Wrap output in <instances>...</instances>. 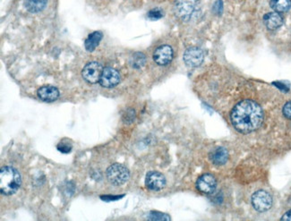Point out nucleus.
<instances>
[{
  "label": "nucleus",
  "mask_w": 291,
  "mask_h": 221,
  "mask_svg": "<svg viewBox=\"0 0 291 221\" xmlns=\"http://www.w3.org/2000/svg\"><path fill=\"white\" fill-rule=\"evenodd\" d=\"M264 117L260 105L250 100L238 102L230 114L233 126L241 134H250L257 130L263 124Z\"/></svg>",
  "instance_id": "nucleus-1"
},
{
  "label": "nucleus",
  "mask_w": 291,
  "mask_h": 221,
  "mask_svg": "<svg viewBox=\"0 0 291 221\" xmlns=\"http://www.w3.org/2000/svg\"><path fill=\"white\" fill-rule=\"evenodd\" d=\"M22 179L15 167L6 166L0 171V192L4 195L16 194L21 186Z\"/></svg>",
  "instance_id": "nucleus-2"
},
{
  "label": "nucleus",
  "mask_w": 291,
  "mask_h": 221,
  "mask_svg": "<svg viewBox=\"0 0 291 221\" xmlns=\"http://www.w3.org/2000/svg\"><path fill=\"white\" fill-rule=\"evenodd\" d=\"M106 175L109 182L114 186H122L128 181L130 178V173L128 167L122 164H113L106 171Z\"/></svg>",
  "instance_id": "nucleus-3"
},
{
  "label": "nucleus",
  "mask_w": 291,
  "mask_h": 221,
  "mask_svg": "<svg viewBox=\"0 0 291 221\" xmlns=\"http://www.w3.org/2000/svg\"><path fill=\"white\" fill-rule=\"evenodd\" d=\"M198 0H176L175 13L180 19L187 21L194 15L197 8Z\"/></svg>",
  "instance_id": "nucleus-4"
},
{
  "label": "nucleus",
  "mask_w": 291,
  "mask_h": 221,
  "mask_svg": "<svg viewBox=\"0 0 291 221\" xmlns=\"http://www.w3.org/2000/svg\"><path fill=\"white\" fill-rule=\"evenodd\" d=\"M252 205L259 212H265L271 209L272 198L265 191H257L252 195Z\"/></svg>",
  "instance_id": "nucleus-5"
},
{
  "label": "nucleus",
  "mask_w": 291,
  "mask_h": 221,
  "mask_svg": "<svg viewBox=\"0 0 291 221\" xmlns=\"http://www.w3.org/2000/svg\"><path fill=\"white\" fill-rule=\"evenodd\" d=\"M103 69L104 68L100 63L91 62L84 67L81 71V75L89 83H97L98 81L100 82Z\"/></svg>",
  "instance_id": "nucleus-6"
},
{
  "label": "nucleus",
  "mask_w": 291,
  "mask_h": 221,
  "mask_svg": "<svg viewBox=\"0 0 291 221\" xmlns=\"http://www.w3.org/2000/svg\"><path fill=\"white\" fill-rule=\"evenodd\" d=\"M120 82V74L114 68L106 67L101 74L100 83L105 88H113Z\"/></svg>",
  "instance_id": "nucleus-7"
},
{
  "label": "nucleus",
  "mask_w": 291,
  "mask_h": 221,
  "mask_svg": "<svg viewBox=\"0 0 291 221\" xmlns=\"http://www.w3.org/2000/svg\"><path fill=\"white\" fill-rule=\"evenodd\" d=\"M145 186L151 191H159L166 186V179L161 173L151 171L146 174Z\"/></svg>",
  "instance_id": "nucleus-8"
},
{
  "label": "nucleus",
  "mask_w": 291,
  "mask_h": 221,
  "mask_svg": "<svg viewBox=\"0 0 291 221\" xmlns=\"http://www.w3.org/2000/svg\"><path fill=\"white\" fill-rule=\"evenodd\" d=\"M204 59L203 52L199 48H190L184 54V61L189 67H198L201 66Z\"/></svg>",
  "instance_id": "nucleus-9"
},
{
  "label": "nucleus",
  "mask_w": 291,
  "mask_h": 221,
  "mask_svg": "<svg viewBox=\"0 0 291 221\" xmlns=\"http://www.w3.org/2000/svg\"><path fill=\"white\" fill-rule=\"evenodd\" d=\"M217 186L216 179L213 174H204L198 179L196 187L198 190L204 194H213Z\"/></svg>",
  "instance_id": "nucleus-10"
},
{
  "label": "nucleus",
  "mask_w": 291,
  "mask_h": 221,
  "mask_svg": "<svg viewBox=\"0 0 291 221\" xmlns=\"http://www.w3.org/2000/svg\"><path fill=\"white\" fill-rule=\"evenodd\" d=\"M173 50L169 45H162L156 50L153 59L159 66H166L173 59Z\"/></svg>",
  "instance_id": "nucleus-11"
},
{
  "label": "nucleus",
  "mask_w": 291,
  "mask_h": 221,
  "mask_svg": "<svg viewBox=\"0 0 291 221\" xmlns=\"http://www.w3.org/2000/svg\"><path fill=\"white\" fill-rule=\"evenodd\" d=\"M38 97L45 102H53L59 97V92L54 86L46 85L40 87L38 92Z\"/></svg>",
  "instance_id": "nucleus-12"
},
{
  "label": "nucleus",
  "mask_w": 291,
  "mask_h": 221,
  "mask_svg": "<svg viewBox=\"0 0 291 221\" xmlns=\"http://www.w3.org/2000/svg\"><path fill=\"white\" fill-rule=\"evenodd\" d=\"M264 23L269 30H276L282 25L283 19L279 13L272 12L264 16Z\"/></svg>",
  "instance_id": "nucleus-13"
},
{
  "label": "nucleus",
  "mask_w": 291,
  "mask_h": 221,
  "mask_svg": "<svg viewBox=\"0 0 291 221\" xmlns=\"http://www.w3.org/2000/svg\"><path fill=\"white\" fill-rule=\"evenodd\" d=\"M210 159L217 166L224 165L229 159V153L225 148L219 147L215 149L210 155Z\"/></svg>",
  "instance_id": "nucleus-14"
},
{
  "label": "nucleus",
  "mask_w": 291,
  "mask_h": 221,
  "mask_svg": "<svg viewBox=\"0 0 291 221\" xmlns=\"http://www.w3.org/2000/svg\"><path fill=\"white\" fill-rule=\"evenodd\" d=\"M102 36L103 35L101 31H94L92 34H90L85 42L86 51H90V52L94 51L101 42Z\"/></svg>",
  "instance_id": "nucleus-15"
},
{
  "label": "nucleus",
  "mask_w": 291,
  "mask_h": 221,
  "mask_svg": "<svg viewBox=\"0 0 291 221\" xmlns=\"http://www.w3.org/2000/svg\"><path fill=\"white\" fill-rule=\"evenodd\" d=\"M48 3V0H24V6L31 13L43 11Z\"/></svg>",
  "instance_id": "nucleus-16"
},
{
  "label": "nucleus",
  "mask_w": 291,
  "mask_h": 221,
  "mask_svg": "<svg viewBox=\"0 0 291 221\" xmlns=\"http://www.w3.org/2000/svg\"><path fill=\"white\" fill-rule=\"evenodd\" d=\"M271 7L277 13H284L290 9L291 0H271Z\"/></svg>",
  "instance_id": "nucleus-17"
},
{
  "label": "nucleus",
  "mask_w": 291,
  "mask_h": 221,
  "mask_svg": "<svg viewBox=\"0 0 291 221\" xmlns=\"http://www.w3.org/2000/svg\"><path fill=\"white\" fill-rule=\"evenodd\" d=\"M145 62H146V59H145V57H144V54L142 53H136L132 57V60H131V65H132L134 68H141L145 65Z\"/></svg>",
  "instance_id": "nucleus-18"
},
{
  "label": "nucleus",
  "mask_w": 291,
  "mask_h": 221,
  "mask_svg": "<svg viewBox=\"0 0 291 221\" xmlns=\"http://www.w3.org/2000/svg\"><path fill=\"white\" fill-rule=\"evenodd\" d=\"M148 219L150 220H171V217L167 214L161 213L158 211H151L148 216Z\"/></svg>",
  "instance_id": "nucleus-19"
},
{
  "label": "nucleus",
  "mask_w": 291,
  "mask_h": 221,
  "mask_svg": "<svg viewBox=\"0 0 291 221\" xmlns=\"http://www.w3.org/2000/svg\"><path fill=\"white\" fill-rule=\"evenodd\" d=\"M163 16V12L159 8L151 9V11L148 13V17L151 20L160 19Z\"/></svg>",
  "instance_id": "nucleus-20"
},
{
  "label": "nucleus",
  "mask_w": 291,
  "mask_h": 221,
  "mask_svg": "<svg viewBox=\"0 0 291 221\" xmlns=\"http://www.w3.org/2000/svg\"><path fill=\"white\" fill-rule=\"evenodd\" d=\"M58 150L60 151V152H63V153H69L71 150H72V144H69V143H65L64 141H62L61 143H59L58 145Z\"/></svg>",
  "instance_id": "nucleus-21"
},
{
  "label": "nucleus",
  "mask_w": 291,
  "mask_h": 221,
  "mask_svg": "<svg viewBox=\"0 0 291 221\" xmlns=\"http://www.w3.org/2000/svg\"><path fill=\"white\" fill-rule=\"evenodd\" d=\"M283 115L287 117V119L291 120V101L284 105Z\"/></svg>",
  "instance_id": "nucleus-22"
},
{
  "label": "nucleus",
  "mask_w": 291,
  "mask_h": 221,
  "mask_svg": "<svg viewBox=\"0 0 291 221\" xmlns=\"http://www.w3.org/2000/svg\"><path fill=\"white\" fill-rule=\"evenodd\" d=\"M214 11L216 12L217 14H220L221 13V10H222V3H221V1H217L215 5H214Z\"/></svg>",
  "instance_id": "nucleus-23"
},
{
  "label": "nucleus",
  "mask_w": 291,
  "mask_h": 221,
  "mask_svg": "<svg viewBox=\"0 0 291 221\" xmlns=\"http://www.w3.org/2000/svg\"><path fill=\"white\" fill-rule=\"evenodd\" d=\"M281 220L291 221V209L284 214L283 217H281Z\"/></svg>",
  "instance_id": "nucleus-24"
}]
</instances>
